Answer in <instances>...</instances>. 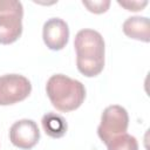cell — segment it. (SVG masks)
<instances>
[{"mask_svg": "<svg viewBox=\"0 0 150 150\" xmlns=\"http://www.w3.org/2000/svg\"><path fill=\"white\" fill-rule=\"evenodd\" d=\"M39 139L40 130L33 120H19L9 128V141L19 149L30 150L39 143Z\"/></svg>", "mask_w": 150, "mask_h": 150, "instance_id": "8992f818", "label": "cell"}, {"mask_svg": "<svg viewBox=\"0 0 150 150\" xmlns=\"http://www.w3.org/2000/svg\"><path fill=\"white\" fill-rule=\"evenodd\" d=\"M117 4L130 12H138L145 8V6L149 4L148 0H117Z\"/></svg>", "mask_w": 150, "mask_h": 150, "instance_id": "7c38bea8", "label": "cell"}, {"mask_svg": "<svg viewBox=\"0 0 150 150\" xmlns=\"http://www.w3.org/2000/svg\"><path fill=\"white\" fill-rule=\"evenodd\" d=\"M82 5L94 14L105 13L110 7L109 0H94V1H82Z\"/></svg>", "mask_w": 150, "mask_h": 150, "instance_id": "8fae6325", "label": "cell"}, {"mask_svg": "<svg viewBox=\"0 0 150 150\" xmlns=\"http://www.w3.org/2000/svg\"><path fill=\"white\" fill-rule=\"evenodd\" d=\"M32 91L30 81L20 74L0 76V105H12L26 100Z\"/></svg>", "mask_w": 150, "mask_h": 150, "instance_id": "5b68a950", "label": "cell"}, {"mask_svg": "<svg viewBox=\"0 0 150 150\" xmlns=\"http://www.w3.org/2000/svg\"><path fill=\"white\" fill-rule=\"evenodd\" d=\"M46 93L53 107L61 112L76 110L86 98L83 83L64 74L52 75L46 83Z\"/></svg>", "mask_w": 150, "mask_h": 150, "instance_id": "7a4b0ae2", "label": "cell"}, {"mask_svg": "<svg viewBox=\"0 0 150 150\" xmlns=\"http://www.w3.org/2000/svg\"><path fill=\"white\" fill-rule=\"evenodd\" d=\"M129 127V115L125 108L118 104L108 105L102 115L101 123L97 128V135L103 143H108L111 138L127 132Z\"/></svg>", "mask_w": 150, "mask_h": 150, "instance_id": "277c9868", "label": "cell"}, {"mask_svg": "<svg viewBox=\"0 0 150 150\" xmlns=\"http://www.w3.org/2000/svg\"><path fill=\"white\" fill-rule=\"evenodd\" d=\"M41 124H42V128H43L46 135H48L52 138L63 137L68 129V124H67L64 117L61 116L60 114L52 112V111L47 112L42 116Z\"/></svg>", "mask_w": 150, "mask_h": 150, "instance_id": "9c48e42d", "label": "cell"}, {"mask_svg": "<svg viewBox=\"0 0 150 150\" xmlns=\"http://www.w3.org/2000/svg\"><path fill=\"white\" fill-rule=\"evenodd\" d=\"M42 39L50 50H61L69 40V28L64 20L60 18H50L43 23Z\"/></svg>", "mask_w": 150, "mask_h": 150, "instance_id": "52a82bcc", "label": "cell"}, {"mask_svg": "<svg viewBox=\"0 0 150 150\" xmlns=\"http://www.w3.org/2000/svg\"><path fill=\"white\" fill-rule=\"evenodd\" d=\"M123 33L134 40L149 42L150 41V21L146 16H130L122 25Z\"/></svg>", "mask_w": 150, "mask_h": 150, "instance_id": "ba28073f", "label": "cell"}, {"mask_svg": "<svg viewBox=\"0 0 150 150\" xmlns=\"http://www.w3.org/2000/svg\"><path fill=\"white\" fill-rule=\"evenodd\" d=\"M77 70L86 77L101 74L104 68L105 45L97 30L84 28L76 33L74 40Z\"/></svg>", "mask_w": 150, "mask_h": 150, "instance_id": "6da1fadb", "label": "cell"}, {"mask_svg": "<svg viewBox=\"0 0 150 150\" xmlns=\"http://www.w3.org/2000/svg\"><path fill=\"white\" fill-rule=\"evenodd\" d=\"M23 6L16 0H0V45H11L22 34Z\"/></svg>", "mask_w": 150, "mask_h": 150, "instance_id": "3957f363", "label": "cell"}, {"mask_svg": "<svg viewBox=\"0 0 150 150\" xmlns=\"http://www.w3.org/2000/svg\"><path fill=\"white\" fill-rule=\"evenodd\" d=\"M107 148L108 150H138V142L134 136L124 132L111 138Z\"/></svg>", "mask_w": 150, "mask_h": 150, "instance_id": "30bf717a", "label": "cell"}]
</instances>
